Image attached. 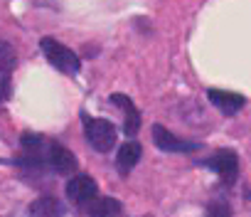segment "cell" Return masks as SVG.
<instances>
[{
  "mask_svg": "<svg viewBox=\"0 0 251 217\" xmlns=\"http://www.w3.org/2000/svg\"><path fill=\"white\" fill-rule=\"evenodd\" d=\"M207 165H209V168H212L224 183H234V180H236V173H239V158H236L234 151H226V148L217 151V153L207 161Z\"/></svg>",
  "mask_w": 251,
  "mask_h": 217,
  "instance_id": "cell-4",
  "label": "cell"
},
{
  "mask_svg": "<svg viewBox=\"0 0 251 217\" xmlns=\"http://www.w3.org/2000/svg\"><path fill=\"white\" fill-rule=\"evenodd\" d=\"M207 217H231V207L224 200H214L207 207Z\"/></svg>",
  "mask_w": 251,
  "mask_h": 217,
  "instance_id": "cell-13",
  "label": "cell"
},
{
  "mask_svg": "<svg viewBox=\"0 0 251 217\" xmlns=\"http://www.w3.org/2000/svg\"><path fill=\"white\" fill-rule=\"evenodd\" d=\"M207 99L219 108L222 114H226V116L241 111L244 104H246V99H244L241 94H236V91H224V89H209V91H207Z\"/></svg>",
  "mask_w": 251,
  "mask_h": 217,
  "instance_id": "cell-7",
  "label": "cell"
},
{
  "mask_svg": "<svg viewBox=\"0 0 251 217\" xmlns=\"http://www.w3.org/2000/svg\"><path fill=\"white\" fill-rule=\"evenodd\" d=\"M42 52L50 59V64L54 69H59L62 74H76L79 72V57L69 47H64L62 42H57L52 37H45L42 40Z\"/></svg>",
  "mask_w": 251,
  "mask_h": 217,
  "instance_id": "cell-1",
  "label": "cell"
},
{
  "mask_svg": "<svg viewBox=\"0 0 251 217\" xmlns=\"http://www.w3.org/2000/svg\"><path fill=\"white\" fill-rule=\"evenodd\" d=\"M84 131H86V141L99 151V153H108L116 143V129L111 121L106 119H84Z\"/></svg>",
  "mask_w": 251,
  "mask_h": 217,
  "instance_id": "cell-2",
  "label": "cell"
},
{
  "mask_svg": "<svg viewBox=\"0 0 251 217\" xmlns=\"http://www.w3.org/2000/svg\"><path fill=\"white\" fill-rule=\"evenodd\" d=\"M141 161V146L136 141H128L118 148V156H116V168L121 175H128Z\"/></svg>",
  "mask_w": 251,
  "mask_h": 217,
  "instance_id": "cell-9",
  "label": "cell"
},
{
  "mask_svg": "<svg viewBox=\"0 0 251 217\" xmlns=\"http://www.w3.org/2000/svg\"><path fill=\"white\" fill-rule=\"evenodd\" d=\"M153 141H155V146L160 151H168V153H192V151H200V143L197 141H185V138L170 134L160 124L153 126Z\"/></svg>",
  "mask_w": 251,
  "mask_h": 217,
  "instance_id": "cell-3",
  "label": "cell"
},
{
  "mask_svg": "<svg viewBox=\"0 0 251 217\" xmlns=\"http://www.w3.org/2000/svg\"><path fill=\"white\" fill-rule=\"evenodd\" d=\"M13 69H15V50L13 45L0 40V79H8Z\"/></svg>",
  "mask_w": 251,
  "mask_h": 217,
  "instance_id": "cell-12",
  "label": "cell"
},
{
  "mask_svg": "<svg viewBox=\"0 0 251 217\" xmlns=\"http://www.w3.org/2000/svg\"><path fill=\"white\" fill-rule=\"evenodd\" d=\"M30 217H64V205L54 195H42L30 205Z\"/></svg>",
  "mask_w": 251,
  "mask_h": 217,
  "instance_id": "cell-10",
  "label": "cell"
},
{
  "mask_svg": "<svg viewBox=\"0 0 251 217\" xmlns=\"http://www.w3.org/2000/svg\"><path fill=\"white\" fill-rule=\"evenodd\" d=\"M111 104H116V106H121L123 108V114H126V126H123V131H126V136H136L138 134V129H141V114H138V108L133 106V101L126 96V94H111Z\"/></svg>",
  "mask_w": 251,
  "mask_h": 217,
  "instance_id": "cell-8",
  "label": "cell"
},
{
  "mask_svg": "<svg viewBox=\"0 0 251 217\" xmlns=\"http://www.w3.org/2000/svg\"><path fill=\"white\" fill-rule=\"evenodd\" d=\"M121 202L116 197H99L89 207V217H121Z\"/></svg>",
  "mask_w": 251,
  "mask_h": 217,
  "instance_id": "cell-11",
  "label": "cell"
},
{
  "mask_svg": "<svg viewBox=\"0 0 251 217\" xmlns=\"http://www.w3.org/2000/svg\"><path fill=\"white\" fill-rule=\"evenodd\" d=\"M45 161H47L50 168H52L54 173H59V175H72L74 168H76L74 153H72L69 148L59 146V143H52V146L47 148V158H45Z\"/></svg>",
  "mask_w": 251,
  "mask_h": 217,
  "instance_id": "cell-6",
  "label": "cell"
},
{
  "mask_svg": "<svg viewBox=\"0 0 251 217\" xmlns=\"http://www.w3.org/2000/svg\"><path fill=\"white\" fill-rule=\"evenodd\" d=\"M96 192H99V185H96V180L89 178V175H74V178H69V183H67V195H69V200L76 202V205H84V202L94 200Z\"/></svg>",
  "mask_w": 251,
  "mask_h": 217,
  "instance_id": "cell-5",
  "label": "cell"
}]
</instances>
